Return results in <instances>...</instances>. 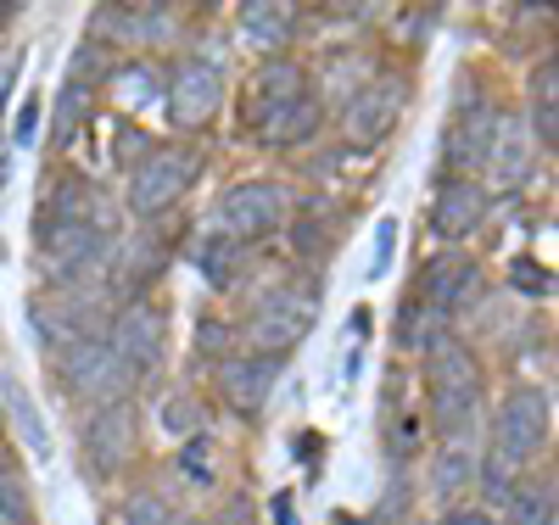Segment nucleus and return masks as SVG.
I'll use <instances>...</instances> for the list:
<instances>
[{
    "mask_svg": "<svg viewBox=\"0 0 559 525\" xmlns=\"http://www.w3.org/2000/svg\"><path fill=\"white\" fill-rule=\"evenodd\" d=\"M431 419L442 442H464L471 425L481 419V363L459 342L431 353Z\"/></svg>",
    "mask_w": 559,
    "mask_h": 525,
    "instance_id": "1",
    "label": "nucleus"
},
{
    "mask_svg": "<svg viewBox=\"0 0 559 525\" xmlns=\"http://www.w3.org/2000/svg\"><path fill=\"white\" fill-rule=\"evenodd\" d=\"M286 213H292V196L274 179H241L218 196L213 224H218L224 241L236 247V241H263V235H274L286 224Z\"/></svg>",
    "mask_w": 559,
    "mask_h": 525,
    "instance_id": "2",
    "label": "nucleus"
},
{
    "mask_svg": "<svg viewBox=\"0 0 559 525\" xmlns=\"http://www.w3.org/2000/svg\"><path fill=\"white\" fill-rule=\"evenodd\" d=\"M57 363H62V374H68L73 397L96 403V408L123 403V397H129V386H134V374L118 363V353H112L102 336H73V342H62Z\"/></svg>",
    "mask_w": 559,
    "mask_h": 525,
    "instance_id": "3",
    "label": "nucleus"
},
{
    "mask_svg": "<svg viewBox=\"0 0 559 525\" xmlns=\"http://www.w3.org/2000/svg\"><path fill=\"white\" fill-rule=\"evenodd\" d=\"M313 313H319V297H313V285H274V291L258 302L252 324H247V336L258 353L280 358V353H292L308 330H313Z\"/></svg>",
    "mask_w": 559,
    "mask_h": 525,
    "instance_id": "4",
    "label": "nucleus"
},
{
    "mask_svg": "<svg viewBox=\"0 0 559 525\" xmlns=\"http://www.w3.org/2000/svg\"><path fill=\"white\" fill-rule=\"evenodd\" d=\"M548 448V397L537 386H515L503 403H498V419H492V453L503 464H526Z\"/></svg>",
    "mask_w": 559,
    "mask_h": 525,
    "instance_id": "5",
    "label": "nucleus"
},
{
    "mask_svg": "<svg viewBox=\"0 0 559 525\" xmlns=\"http://www.w3.org/2000/svg\"><path fill=\"white\" fill-rule=\"evenodd\" d=\"M191 179H197V157L163 146V152H152L146 163L129 174V207L140 218H157V213H168L185 196V190H191Z\"/></svg>",
    "mask_w": 559,
    "mask_h": 525,
    "instance_id": "6",
    "label": "nucleus"
},
{
    "mask_svg": "<svg viewBox=\"0 0 559 525\" xmlns=\"http://www.w3.org/2000/svg\"><path fill=\"white\" fill-rule=\"evenodd\" d=\"M163 95H168V112H174L179 129H202L224 102V79L207 57H185V62H174Z\"/></svg>",
    "mask_w": 559,
    "mask_h": 525,
    "instance_id": "7",
    "label": "nucleus"
},
{
    "mask_svg": "<svg viewBox=\"0 0 559 525\" xmlns=\"http://www.w3.org/2000/svg\"><path fill=\"white\" fill-rule=\"evenodd\" d=\"M397 118H403V84L397 79H369L342 112V134L353 146H381L397 129Z\"/></svg>",
    "mask_w": 559,
    "mask_h": 525,
    "instance_id": "8",
    "label": "nucleus"
},
{
    "mask_svg": "<svg viewBox=\"0 0 559 525\" xmlns=\"http://www.w3.org/2000/svg\"><path fill=\"white\" fill-rule=\"evenodd\" d=\"M107 347L118 353V363H123L129 374L157 369V363H163V313L146 308V302H129V308L118 313V324H112Z\"/></svg>",
    "mask_w": 559,
    "mask_h": 525,
    "instance_id": "9",
    "label": "nucleus"
},
{
    "mask_svg": "<svg viewBox=\"0 0 559 525\" xmlns=\"http://www.w3.org/2000/svg\"><path fill=\"white\" fill-rule=\"evenodd\" d=\"M476 285H481L476 258L453 247V252H437L426 269H419V302H431L437 313L453 319V308H464V302L476 297Z\"/></svg>",
    "mask_w": 559,
    "mask_h": 525,
    "instance_id": "10",
    "label": "nucleus"
},
{
    "mask_svg": "<svg viewBox=\"0 0 559 525\" xmlns=\"http://www.w3.org/2000/svg\"><path fill=\"white\" fill-rule=\"evenodd\" d=\"M134 453V408L129 403H112V408H96L84 431V458L96 475H118Z\"/></svg>",
    "mask_w": 559,
    "mask_h": 525,
    "instance_id": "11",
    "label": "nucleus"
},
{
    "mask_svg": "<svg viewBox=\"0 0 559 525\" xmlns=\"http://www.w3.org/2000/svg\"><path fill=\"white\" fill-rule=\"evenodd\" d=\"M112 252V235L107 229H84V224H57V235H45V269H57L68 279L79 274H96Z\"/></svg>",
    "mask_w": 559,
    "mask_h": 525,
    "instance_id": "12",
    "label": "nucleus"
},
{
    "mask_svg": "<svg viewBox=\"0 0 559 525\" xmlns=\"http://www.w3.org/2000/svg\"><path fill=\"white\" fill-rule=\"evenodd\" d=\"M487 218V190L476 179H448L437 190V202H431V224L442 241H471V235L481 229Z\"/></svg>",
    "mask_w": 559,
    "mask_h": 525,
    "instance_id": "13",
    "label": "nucleus"
},
{
    "mask_svg": "<svg viewBox=\"0 0 559 525\" xmlns=\"http://www.w3.org/2000/svg\"><path fill=\"white\" fill-rule=\"evenodd\" d=\"M498 107H471V112H459L453 134H448V168L453 179H464L471 168H487V152H492V140H498Z\"/></svg>",
    "mask_w": 559,
    "mask_h": 525,
    "instance_id": "14",
    "label": "nucleus"
},
{
    "mask_svg": "<svg viewBox=\"0 0 559 525\" xmlns=\"http://www.w3.org/2000/svg\"><path fill=\"white\" fill-rule=\"evenodd\" d=\"M274 374H280V358L269 353H247V358H229L218 369V386H224V403L241 408V414H258L274 392Z\"/></svg>",
    "mask_w": 559,
    "mask_h": 525,
    "instance_id": "15",
    "label": "nucleus"
},
{
    "mask_svg": "<svg viewBox=\"0 0 559 525\" xmlns=\"http://www.w3.org/2000/svg\"><path fill=\"white\" fill-rule=\"evenodd\" d=\"M297 95H308V84H302V68L280 57V62L258 68V79H252V90H247V118H252V123H263L274 107L297 102Z\"/></svg>",
    "mask_w": 559,
    "mask_h": 525,
    "instance_id": "16",
    "label": "nucleus"
},
{
    "mask_svg": "<svg viewBox=\"0 0 559 525\" xmlns=\"http://www.w3.org/2000/svg\"><path fill=\"white\" fill-rule=\"evenodd\" d=\"M174 12L168 7H107L96 12V28L107 39H129V45H152V39H168V23Z\"/></svg>",
    "mask_w": 559,
    "mask_h": 525,
    "instance_id": "17",
    "label": "nucleus"
},
{
    "mask_svg": "<svg viewBox=\"0 0 559 525\" xmlns=\"http://www.w3.org/2000/svg\"><path fill=\"white\" fill-rule=\"evenodd\" d=\"M448 324H453L448 313H437L431 302L414 297V302H403V313H397V347L431 358L437 347H448Z\"/></svg>",
    "mask_w": 559,
    "mask_h": 525,
    "instance_id": "18",
    "label": "nucleus"
},
{
    "mask_svg": "<svg viewBox=\"0 0 559 525\" xmlns=\"http://www.w3.org/2000/svg\"><path fill=\"white\" fill-rule=\"evenodd\" d=\"M487 174H492L498 190H515V184H526V174H532L526 140H521V129L509 123V118H498V140H492V152H487Z\"/></svg>",
    "mask_w": 559,
    "mask_h": 525,
    "instance_id": "19",
    "label": "nucleus"
},
{
    "mask_svg": "<svg viewBox=\"0 0 559 525\" xmlns=\"http://www.w3.org/2000/svg\"><path fill=\"white\" fill-rule=\"evenodd\" d=\"M313 129H319V102H313V95H297V102L274 107V112L258 123V134L269 140V146H302Z\"/></svg>",
    "mask_w": 559,
    "mask_h": 525,
    "instance_id": "20",
    "label": "nucleus"
},
{
    "mask_svg": "<svg viewBox=\"0 0 559 525\" xmlns=\"http://www.w3.org/2000/svg\"><path fill=\"white\" fill-rule=\"evenodd\" d=\"M241 34L252 45H263V51H274V45H286L297 34V12L292 7H269V0H252V7H241Z\"/></svg>",
    "mask_w": 559,
    "mask_h": 525,
    "instance_id": "21",
    "label": "nucleus"
},
{
    "mask_svg": "<svg viewBox=\"0 0 559 525\" xmlns=\"http://www.w3.org/2000/svg\"><path fill=\"white\" fill-rule=\"evenodd\" d=\"M471 481H476V458H471V448H464V442H442V453H437V475H431L437 498L453 503Z\"/></svg>",
    "mask_w": 559,
    "mask_h": 525,
    "instance_id": "22",
    "label": "nucleus"
},
{
    "mask_svg": "<svg viewBox=\"0 0 559 525\" xmlns=\"http://www.w3.org/2000/svg\"><path fill=\"white\" fill-rule=\"evenodd\" d=\"M554 62L548 68H537L532 73V129H537V140L554 152V140H559V102H554Z\"/></svg>",
    "mask_w": 559,
    "mask_h": 525,
    "instance_id": "23",
    "label": "nucleus"
},
{
    "mask_svg": "<svg viewBox=\"0 0 559 525\" xmlns=\"http://www.w3.org/2000/svg\"><path fill=\"white\" fill-rule=\"evenodd\" d=\"M554 520V487H515L503 498V525H548Z\"/></svg>",
    "mask_w": 559,
    "mask_h": 525,
    "instance_id": "24",
    "label": "nucleus"
},
{
    "mask_svg": "<svg viewBox=\"0 0 559 525\" xmlns=\"http://www.w3.org/2000/svg\"><path fill=\"white\" fill-rule=\"evenodd\" d=\"M90 107H96V90H90V79H68L62 95H57V140H68V134L90 118Z\"/></svg>",
    "mask_w": 559,
    "mask_h": 525,
    "instance_id": "25",
    "label": "nucleus"
},
{
    "mask_svg": "<svg viewBox=\"0 0 559 525\" xmlns=\"http://www.w3.org/2000/svg\"><path fill=\"white\" fill-rule=\"evenodd\" d=\"M197 269H202L213 285H229V279H236V269H241V247H229L224 235H218V241H202V247H197Z\"/></svg>",
    "mask_w": 559,
    "mask_h": 525,
    "instance_id": "26",
    "label": "nucleus"
},
{
    "mask_svg": "<svg viewBox=\"0 0 559 525\" xmlns=\"http://www.w3.org/2000/svg\"><path fill=\"white\" fill-rule=\"evenodd\" d=\"M476 481H481V492H487L492 503H503L509 492H515V487H521V469H515V464H503V458L492 453V458L481 464V475H476Z\"/></svg>",
    "mask_w": 559,
    "mask_h": 525,
    "instance_id": "27",
    "label": "nucleus"
},
{
    "mask_svg": "<svg viewBox=\"0 0 559 525\" xmlns=\"http://www.w3.org/2000/svg\"><path fill=\"white\" fill-rule=\"evenodd\" d=\"M213 464H218V448L207 437H191V448L179 453V469H185V481H213Z\"/></svg>",
    "mask_w": 559,
    "mask_h": 525,
    "instance_id": "28",
    "label": "nucleus"
},
{
    "mask_svg": "<svg viewBox=\"0 0 559 525\" xmlns=\"http://www.w3.org/2000/svg\"><path fill=\"white\" fill-rule=\"evenodd\" d=\"M23 520H28V498L17 487V475L0 469V525H23Z\"/></svg>",
    "mask_w": 559,
    "mask_h": 525,
    "instance_id": "29",
    "label": "nucleus"
},
{
    "mask_svg": "<svg viewBox=\"0 0 559 525\" xmlns=\"http://www.w3.org/2000/svg\"><path fill=\"white\" fill-rule=\"evenodd\" d=\"M509 279H515L526 297H543V291H554V274H543L532 258H515V263H509Z\"/></svg>",
    "mask_w": 559,
    "mask_h": 525,
    "instance_id": "30",
    "label": "nucleus"
},
{
    "mask_svg": "<svg viewBox=\"0 0 559 525\" xmlns=\"http://www.w3.org/2000/svg\"><path fill=\"white\" fill-rule=\"evenodd\" d=\"M7 403L17 408V431H23V442H28V448H45V431H39V419H34V408H28L23 386H7Z\"/></svg>",
    "mask_w": 559,
    "mask_h": 525,
    "instance_id": "31",
    "label": "nucleus"
},
{
    "mask_svg": "<svg viewBox=\"0 0 559 525\" xmlns=\"http://www.w3.org/2000/svg\"><path fill=\"white\" fill-rule=\"evenodd\" d=\"M376 241H381V247H376V263H369V274L381 279V274L392 269V252H397V218H381V229H376Z\"/></svg>",
    "mask_w": 559,
    "mask_h": 525,
    "instance_id": "32",
    "label": "nucleus"
},
{
    "mask_svg": "<svg viewBox=\"0 0 559 525\" xmlns=\"http://www.w3.org/2000/svg\"><path fill=\"white\" fill-rule=\"evenodd\" d=\"M442 525H498V520H492L487 509H448Z\"/></svg>",
    "mask_w": 559,
    "mask_h": 525,
    "instance_id": "33",
    "label": "nucleus"
},
{
    "mask_svg": "<svg viewBox=\"0 0 559 525\" xmlns=\"http://www.w3.org/2000/svg\"><path fill=\"white\" fill-rule=\"evenodd\" d=\"M34 129H39V102H28V107L17 112V146H28Z\"/></svg>",
    "mask_w": 559,
    "mask_h": 525,
    "instance_id": "34",
    "label": "nucleus"
},
{
    "mask_svg": "<svg viewBox=\"0 0 559 525\" xmlns=\"http://www.w3.org/2000/svg\"><path fill=\"white\" fill-rule=\"evenodd\" d=\"M274 525H297L292 520V498H274Z\"/></svg>",
    "mask_w": 559,
    "mask_h": 525,
    "instance_id": "35",
    "label": "nucleus"
},
{
    "mask_svg": "<svg viewBox=\"0 0 559 525\" xmlns=\"http://www.w3.org/2000/svg\"><path fill=\"white\" fill-rule=\"evenodd\" d=\"M0 179H7V146H0Z\"/></svg>",
    "mask_w": 559,
    "mask_h": 525,
    "instance_id": "36",
    "label": "nucleus"
}]
</instances>
